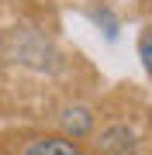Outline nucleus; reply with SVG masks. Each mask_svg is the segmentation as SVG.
Instances as JSON below:
<instances>
[{"label": "nucleus", "instance_id": "f03ea898", "mask_svg": "<svg viewBox=\"0 0 152 155\" xmlns=\"http://www.w3.org/2000/svg\"><path fill=\"white\" fill-rule=\"evenodd\" d=\"M56 124H59V131L66 134V138L83 141V138H93L97 114H93V107H86V104H66L56 114Z\"/></svg>", "mask_w": 152, "mask_h": 155}, {"label": "nucleus", "instance_id": "7ed1b4c3", "mask_svg": "<svg viewBox=\"0 0 152 155\" xmlns=\"http://www.w3.org/2000/svg\"><path fill=\"white\" fill-rule=\"evenodd\" d=\"M97 148L107 152V155L138 152V134L131 131L128 124H107V127H100V134H97Z\"/></svg>", "mask_w": 152, "mask_h": 155}, {"label": "nucleus", "instance_id": "f257e3e1", "mask_svg": "<svg viewBox=\"0 0 152 155\" xmlns=\"http://www.w3.org/2000/svg\"><path fill=\"white\" fill-rule=\"evenodd\" d=\"M0 55L24 69H35V72H56L62 66L56 45L38 28H7L0 35Z\"/></svg>", "mask_w": 152, "mask_h": 155}, {"label": "nucleus", "instance_id": "20e7f679", "mask_svg": "<svg viewBox=\"0 0 152 155\" xmlns=\"http://www.w3.org/2000/svg\"><path fill=\"white\" fill-rule=\"evenodd\" d=\"M24 155H79L83 148L76 145V138H66V134H42V138H31L21 145Z\"/></svg>", "mask_w": 152, "mask_h": 155}, {"label": "nucleus", "instance_id": "39448f33", "mask_svg": "<svg viewBox=\"0 0 152 155\" xmlns=\"http://www.w3.org/2000/svg\"><path fill=\"white\" fill-rule=\"evenodd\" d=\"M138 59H142V69H145V76L152 79V24L138 31Z\"/></svg>", "mask_w": 152, "mask_h": 155}]
</instances>
